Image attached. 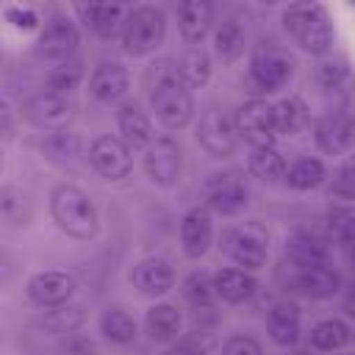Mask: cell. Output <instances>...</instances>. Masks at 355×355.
<instances>
[{
  "label": "cell",
  "mask_w": 355,
  "mask_h": 355,
  "mask_svg": "<svg viewBox=\"0 0 355 355\" xmlns=\"http://www.w3.org/2000/svg\"><path fill=\"white\" fill-rule=\"evenodd\" d=\"M147 100L150 111L166 130H183L194 116V94L178 75V64L158 58L147 69Z\"/></svg>",
  "instance_id": "cell-1"
},
{
  "label": "cell",
  "mask_w": 355,
  "mask_h": 355,
  "mask_svg": "<svg viewBox=\"0 0 355 355\" xmlns=\"http://www.w3.org/2000/svg\"><path fill=\"white\" fill-rule=\"evenodd\" d=\"M280 25L288 33V39L308 55H327L333 47V22L330 14L322 3L302 0V3H288L280 11Z\"/></svg>",
  "instance_id": "cell-2"
},
{
  "label": "cell",
  "mask_w": 355,
  "mask_h": 355,
  "mask_svg": "<svg viewBox=\"0 0 355 355\" xmlns=\"http://www.w3.org/2000/svg\"><path fill=\"white\" fill-rule=\"evenodd\" d=\"M50 216L55 227L75 241H92L100 233L97 205L75 183H58L50 191Z\"/></svg>",
  "instance_id": "cell-3"
},
{
  "label": "cell",
  "mask_w": 355,
  "mask_h": 355,
  "mask_svg": "<svg viewBox=\"0 0 355 355\" xmlns=\"http://www.w3.org/2000/svg\"><path fill=\"white\" fill-rule=\"evenodd\" d=\"M164 36H166V14L150 3L133 6L128 11V19H125V28L119 36L122 53L130 58L153 55L164 44Z\"/></svg>",
  "instance_id": "cell-4"
},
{
  "label": "cell",
  "mask_w": 355,
  "mask_h": 355,
  "mask_svg": "<svg viewBox=\"0 0 355 355\" xmlns=\"http://www.w3.org/2000/svg\"><path fill=\"white\" fill-rule=\"evenodd\" d=\"M294 55L275 39H258V44L250 53V80L266 94L286 89L294 78Z\"/></svg>",
  "instance_id": "cell-5"
},
{
  "label": "cell",
  "mask_w": 355,
  "mask_h": 355,
  "mask_svg": "<svg viewBox=\"0 0 355 355\" xmlns=\"http://www.w3.org/2000/svg\"><path fill=\"white\" fill-rule=\"evenodd\" d=\"M80 44V31H78V22L64 14V11H53L44 17L42 28H39V36H36V44H33V53L42 58V61H50L53 67L55 64H64L75 55Z\"/></svg>",
  "instance_id": "cell-6"
},
{
  "label": "cell",
  "mask_w": 355,
  "mask_h": 355,
  "mask_svg": "<svg viewBox=\"0 0 355 355\" xmlns=\"http://www.w3.org/2000/svg\"><path fill=\"white\" fill-rule=\"evenodd\" d=\"M266 241H269V233L263 230V225L258 219H250L244 225H233V227L225 230L222 250L239 269L258 272L266 263V255H269Z\"/></svg>",
  "instance_id": "cell-7"
},
{
  "label": "cell",
  "mask_w": 355,
  "mask_h": 355,
  "mask_svg": "<svg viewBox=\"0 0 355 355\" xmlns=\"http://www.w3.org/2000/svg\"><path fill=\"white\" fill-rule=\"evenodd\" d=\"M144 158V175L150 178V183L169 189L180 180L183 175V147L172 133H158L150 147L141 153Z\"/></svg>",
  "instance_id": "cell-8"
},
{
  "label": "cell",
  "mask_w": 355,
  "mask_h": 355,
  "mask_svg": "<svg viewBox=\"0 0 355 355\" xmlns=\"http://www.w3.org/2000/svg\"><path fill=\"white\" fill-rule=\"evenodd\" d=\"M202 205L211 211V214H222V216H236L247 208L250 202V189L247 183L225 169V172H211L202 183Z\"/></svg>",
  "instance_id": "cell-9"
},
{
  "label": "cell",
  "mask_w": 355,
  "mask_h": 355,
  "mask_svg": "<svg viewBox=\"0 0 355 355\" xmlns=\"http://www.w3.org/2000/svg\"><path fill=\"white\" fill-rule=\"evenodd\" d=\"M239 139H244L250 147H269L277 139L275 130V105L266 103L263 97H250L244 100L236 114H233Z\"/></svg>",
  "instance_id": "cell-10"
},
{
  "label": "cell",
  "mask_w": 355,
  "mask_h": 355,
  "mask_svg": "<svg viewBox=\"0 0 355 355\" xmlns=\"http://www.w3.org/2000/svg\"><path fill=\"white\" fill-rule=\"evenodd\" d=\"M86 158H89L92 169L103 180H111V183L125 180L133 172V150L119 136H111V133L94 136L92 144H89Z\"/></svg>",
  "instance_id": "cell-11"
},
{
  "label": "cell",
  "mask_w": 355,
  "mask_h": 355,
  "mask_svg": "<svg viewBox=\"0 0 355 355\" xmlns=\"http://www.w3.org/2000/svg\"><path fill=\"white\" fill-rule=\"evenodd\" d=\"M313 80L322 92V97L327 100L330 111H344V108H352V97H355V75L347 64V58H322L316 72H313Z\"/></svg>",
  "instance_id": "cell-12"
},
{
  "label": "cell",
  "mask_w": 355,
  "mask_h": 355,
  "mask_svg": "<svg viewBox=\"0 0 355 355\" xmlns=\"http://www.w3.org/2000/svg\"><path fill=\"white\" fill-rule=\"evenodd\" d=\"M197 141L211 158H230L239 147V130L233 116L208 105L197 122Z\"/></svg>",
  "instance_id": "cell-13"
},
{
  "label": "cell",
  "mask_w": 355,
  "mask_h": 355,
  "mask_svg": "<svg viewBox=\"0 0 355 355\" xmlns=\"http://www.w3.org/2000/svg\"><path fill=\"white\" fill-rule=\"evenodd\" d=\"M22 114L33 128H39L44 133L67 130L69 122L75 119V103H72V97H61L55 92L42 89L33 97H28V103L22 105Z\"/></svg>",
  "instance_id": "cell-14"
},
{
  "label": "cell",
  "mask_w": 355,
  "mask_h": 355,
  "mask_svg": "<svg viewBox=\"0 0 355 355\" xmlns=\"http://www.w3.org/2000/svg\"><path fill=\"white\" fill-rule=\"evenodd\" d=\"M78 291V280L72 272H64V269H44V272H36L28 286H25V294L28 300L36 305V308H58V305H67Z\"/></svg>",
  "instance_id": "cell-15"
},
{
  "label": "cell",
  "mask_w": 355,
  "mask_h": 355,
  "mask_svg": "<svg viewBox=\"0 0 355 355\" xmlns=\"http://www.w3.org/2000/svg\"><path fill=\"white\" fill-rule=\"evenodd\" d=\"M313 139L324 155H347L355 147V111H327L316 119Z\"/></svg>",
  "instance_id": "cell-16"
},
{
  "label": "cell",
  "mask_w": 355,
  "mask_h": 355,
  "mask_svg": "<svg viewBox=\"0 0 355 355\" xmlns=\"http://www.w3.org/2000/svg\"><path fill=\"white\" fill-rule=\"evenodd\" d=\"M286 261L294 269L308 266H333V244L324 241L316 230H294L286 236Z\"/></svg>",
  "instance_id": "cell-17"
},
{
  "label": "cell",
  "mask_w": 355,
  "mask_h": 355,
  "mask_svg": "<svg viewBox=\"0 0 355 355\" xmlns=\"http://www.w3.org/2000/svg\"><path fill=\"white\" fill-rule=\"evenodd\" d=\"M180 250L186 258H202L214 244V214L205 205H191L180 216Z\"/></svg>",
  "instance_id": "cell-18"
},
{
  "label": "cell",
  "mask_w": 355,
  "mask_h": 355,
  "mask_svg": "<svg viewBox=\"0 0 355 355\" xmlns=\"http://www.w3.org/2000/svg\"><path fill=\"white\" fill-rule=\"evenodd\" d=\"M291 291L308 300H330L344 288V277L336 266H308V269H294L288 275Z\"/></svg>",
  "instance_id": "cell-19"
},
{
  "label": "cell",
  "mask_w": 355,
  "mask_h": 355,
  "mask_svg": "<svg viewBox=\"0 0 355 355\" xmlns=\"http://www.w3.org/2000/svg\"><path fill=\"white\" fill-rule=\"evenodd\" d=\"M130 92V72L119 61H100L89 75V94L97 103H125Z\"/></svg>",
  "instance_id": "cell-20"
},
{
  "label": "cell",
  "mask_w": 355,
  "mask_h": 355,
  "mask_svg": "<svg viewBox=\"0 0 355 355\" xmlns=\"http://www.w3.org/2000/svg\"><path fill=\"white\" fill-rule=\"evenodd\" d=\"M116 130H119V139L130 147V150H147L150 141L155 139V130H153V119L150 114L144 111V105L139 100H125L116 105Z\"/></svg>",
  "instance_id": "cell-21"
},
{
  "label": "cell",
  "mask_w": 355,
  "mask_h": 355,
  "mask_svg": "<svg viewBox=\"0 0 355 355\" xmlns=\"http://www.w3.org/2000/svg\"><path fill=\"white\" fill-rule=\"evenodd\" d=\"M266 333L280 349H294L302 336V311L291 300H277L266 311Z\"/></svg>",
  "instance_id": "cell-22"
},
{
  "label": "cell",
  "mask_w": 355,
  "mask_h": 355,
  "mask_svg": "<svg viewBox=\"0 0 355 355\" xmlns=\"http://www.w3.org/2000/svg\"><path fill=\"white\" fill-rule=\"evenodd\" d=\"M130 283L141 297H164L175 286V266L161 255L141 258L130 272Z\"/></svg>",
  "instance_id": "cell-23"
},
{
  "label": "cell",
  "mask_w": 355,
  "mask_h": 355,
  "mask_svg": "<svg viewBox=\"0 0 355 355\" xmlns=\"http://www.w3.org/2000/svg\"><path fill=\"white\" fill-rule=\"evenodd\" d=\"M75 11L80 14V22L97 36V39H116L122 36L128 11L122 3H92V6H75Z\"/></svg>",
  "instance_id": "cell-24"
},
{
  "label": "cell",
  "mask_w": 355,
  "mask_h": 355,
  "mask_svg": "<svg viewBox=\"0 0 355 355\" xmlns=\"http://www.w3.org/2000/svg\"><path fill=\"white\" fill-rule=\"evenodd\" d=\"M214 28V3L208 0H183L178 3V31L186 47H200Z\"/></svg>",
  "instance_id": "cell-25"
},
{
  "label": "cell",
  "mask_w": 355,
  "mask_h": 355,
  "mask_svg": "<svg viewBox=\"0 0 355 355\" xmlns=\"http://www.w3.org/2000/svg\"><path fill=\"white\" fill-rule=\"evenodd\" d=\"M244 47H247V25L236 14L222 17V22H216V28H214L211 55L227 67L244 55Z\"/></svg>",
  "instance_id": "cell-26"
},
{
  "label": "cell",
  "mask_w": 355,
  "mask_h": 355,
  "mask_svg": "<svg viewBox=\"0 0 355 355\" xmlns=\"http://www.w3.org/2000/svg\"><path fill=\"white\" fill-rule=\"evenodd\" d=\"M214 288H216V300H222L227 305H239V302H247L255 297L258 280L247 269L222 266L219 272H214Z\"/></svg>",
  "instance_id": "cell-27"
},
{
  "label": "cell",
  "mask_w": 355,
  "mask_h": 355,
  "mask_svg": "<svg viewBox=\"0 0 355 355\" xmlns=\"http://www.w3.org/2000/svg\"><path fill=\"white\" fill-rule=\"evenodd\" d=\"M144 330L153 341L172 344L175 338L183 336V313L172 302H155L144 313Z\"/></svg>",
  "instance_id": "cell-28"
},
{
  "label": "cell",
  "mask_w": 355,
  "mask_h": 355,
  "mask_svg": "<svg viewBox=\"0 0 355 355\" xmlns=\"http://www.w3.org/2000/svg\"><path fill=\"white\" fill-rule=\"evenodd\" d=\"M352 341V327L338 316H324L311 324L308 344L316 352H338Z\"/></svg>",
  "instance_id": "cell-29"
},
{
  "label": "cell",
  "mask_w": 355,
  "mask_h": 355,
  "mask_svg": "<svg viewBox=\"0 0 355 355\" xmlns=\"http://www.w3.org/2000/svg\"><path fill=\"white\" fill-rule=\"evenodd\" d=\"M286 169H288V164H286L283 153L275 144H269V147H250V153H247V172L252 178H258L261 183L283 180Z\"/></svg>",
  "instance_id": "cell-30"
},
{
  "label": "cell",
  "mask_w": 355,
  "mask_h": 355,
  "mask_svg": "<svg viewBox=\"0 0 355 355\" xmlns=\"http://www.w3.org/2000/svg\"><path fill=\"white\" fill-rule=\"evenodd\" d=\"M327 180V166L319 155H300L297 161L288 164L286 169V178L283 183L294 191H311V189H319L322 183Z\"/></svg>",
  "instance_id": "cell-31"
},
{
  "label": "cell",
  "mask_w": 355,
  "mask_h": 355,
  "mask_svg": "<svg viewBox=\"0 0 355 355\" xmlns=\"http://www.w3.org/2000/svg\"><path fill=\"white\" fill-rule=\"evenodd\" d=\"M175 64H178V75L183 78V83H186L189 89H202V86L211 80L214 55H211L202 44H200V47H186Z\"/></svg>",
  "instance_id": "cell-32"
},
{
  "label": "cell",
  "mask_w": 355,
  "mask_h": 355,
  "mask_svg": "<svg viewBox=\"0 0 355 355\" xmlns=\"http://www.w3.org/2000/svg\"><path fill=\"white\" fill-rule=\"evenodd\" d=\"M97 324H100L103 338H108L111 344H130L139 336L136 319L122 305H105L103 313H100V319H97Z\"/></svg>",
  "instance_id": "cell-33"
},
{
  "label": "cell",
  "mask_w": 355,
  "mask_h": 355,
  "mask_svg": "<svg viewBox=\"0 0 355 355\" xmlns=\"http://www.w3.org/2000/svg\"><path fill=\"white\" fill-rule=\"evenodd\" d=\"M311 114L300 94H288L275 103V130L277 136H297L308 125Z\"/></svg>",
  "instance_id": "cell-34"
},
{
  "label": "cell",
  "mask_w": 355,
  "mask_h": 355,
  "mask_svg": "<svg viewBox=\"0 0 355 355\" xmlns=\"http://www.w3.org/2000/svg\"><path fill=\"white\" fill-rule=\"evenodd\" d=\"M83 78H86L83 61H80V58H69V61H64V64L50 67V72H47V78H44V86H47V92H55V94H61V97H72V94L80 89Z\"/></svg>",
  "instance_id": "cell-35"
},
{
  "label": "cell",
  "mask_w": 355,
  "mask_h": 355,
  "mask_svg": "<svg viewBox=\"0 0 355 355\" xmlns=\"http://www.w3.org/2000/svg\"><path fill=\"white\" fill-rule=\"evenodd\" d=\"M316 233H319L324 241L338 244V247L344 250L347 244L355 241V214H349V211H344V208H333V211H327V214L319 219Z\"/></svg>",
  "instance_id": "cell-36"
},
{
  "label": "cell",
  "mask_w": 355,
  "mask_h": 355,
  "mask_svg": "<svg viewBox=\"0 0 355 355\" xmlns=\"http://www.w3.org/2000/svg\"><path fill=\"white\" fill-rule=\"evenodd\" d=\"M86 322V311L83 305H75V302H67V305H58V308H47L44 316L39 319V324L47 330V333H55V336H72L75 330H80Z\"/></svg>",
  "instance_id": "cell-37"
},
{
  "label": "cell",
  "mask_w": 355,
  "mask_h": 355,
  "mask_svg": "<svg viewBox=\"0 0 355 355\" xmlns=\"http://www.w3.org/2000/svg\"><path fill=\"white\" fill-rule=\"evenodd\" d=\"M186 302L191 308H211L214 300H216V288H214V275L205 272V269H194L183 277V286H180Z\"/></svg>",
  "instance_id": "cell-38"
},
{
  "label": "cell",
  "mask_w": 355,
  "mask_h": 355,
  "mask_svg": "<svg viewBox=\"0 0 355 355\" xmlns=\"http://www.w3.org/2000/svg\"><path fill=\"white\" fill-rule=\"evenodd\" d=\"M327 200L338 202V205L355 202V153L347 155L338 164V169L333 172L330 183H327Z\"/></svg>",
  "instance_id": "cell-39"
},
{
  "label": "cell",
  "mask_w": 355,
  "mask_h": 355,
  "mask_svg": "<svg viewBox=\"0 0 355 355\" xmlns=\"http://www.w3.org/2000/svg\"><path fill=\"white\" fill-rule=\"evenodd\" d=\"M0 214L11 227H22L31 219L28 197L11 183H3V189H0Z\"/></svg>",
  "instance_id": "cell-40"
},
{
  "label": "cell",
  "mask_w": 355,
  "mask_h": 355,
  "mask_svg": "<svg viewBox=\"0 0 355 355\" xmlns=\"http://www.w3.org/2000/svg\"><path fill=\"white\" fill-rule=\"evenodd\" d=\"M42 153L53 161H72L75 155H80V141L69 128L67 130H50L42 136Z\"/></svg>",
  "instance_id": "cell-41"
},
{
  "label": "cell",
  "mask_w": 355,
  "mask_h": 355,
  "mask_svg": "<svg viewBox=\"0 0 355 355\" xmlns=\"http://www.w3.org/2000/svg\"><path fill=\"white\" fill-rule=\"evenodd\" d=\"M214 349V338L208 330H189L180 338H175L164 355H208Z\"/></svg>",
  "instance_id": "cell-42"
},
{
  "label": "cell",
  "mask_w": 355,
  "mask_h": 355,
  "mask_svg": "<svg viewBox=\"0 0 355 355\" xmlns=\"http://www.w3.org/2000/svg\"><path fill=\"white\" fill-rule=\"evenodd\" d=\"M3 19L11 25V28H17V31H36V28H42V17H39V11L36 8H31V6H6L3 8Z\"/></svg>",
  "instance_id": "cell-43"
},
{
  "label": "cell",
  "mask_w": 355,
  "mask_h": 355,
  "mask_svg": "<svg viewBox=\"0 0 355 355\" xmlns=\"http://www.w3.org/2000/svg\"><path fill=\"white\" fill-rule=\"evenodd\" d=\"M222 355H263V347L258 338H252L247 333H236V336L225 338Z\"/></svg>",
  "instance_id": "cell-44"
},
{
  "label": "cell",
  "mask_w": 355,
  "mask_h": 355,
  "mask_svg": "<svg viewBox=\"0 0 355 355\" xmlns=\"http://www.w3.org/2000/svg\"><path fill=\"white\" fill-rule=\"evenodd\" d=\"M58 352L61 355H94V341L89 336L72 333V336H64V341L58 344Z\"/></svg>",
  "instance_id": "cell-45"
},
{
  "label": "cell",
  "mask_w": 355,
  "mask_h": 355,
  "mask_svg": "<svg viewBox=\"0 0 355 355\" xmlns=\"http://www.w3.org/2000/svg\"><path fill=\"white\" fill-rule=\"evenodd\" d=\"M0 133H3V144L14 139V105L8 94L0 100Z\"/></svg>",
  "instance_id": "cell-46"
},
{
  "label": "cell",
  "mask_w": 355,
  "mask_h": 355,
  "mask_svg": "<svg viewBox=\"0 0 355 355\" xmlns=\"http://www.w3.org/2000/svg\"><path fill=\"white\" fill-rule=\"evenodd\" d=\"M344 313H347L349 319H355V283H352L349 291L344 294Z\"/></svg>",
  "instance_id": "cell-47"
},
{
  "label": "cell",
  "mask_w": 355,
  "mask_h": 355,
  "mask_svg": "<svg viewBox=\"0 0 355 355\" xmlns=\"http://www.w3.org/2000/svg\"><path fill=\"white\" fill-rule=\"evenodd\" d=\"M344 258H347V266H349V269H352V275H355V241L344 247Z\"/></svg>",
  "instance_id": "cell-48"
},
{
  "label": "cell",
  "mask_w": 355,
  "mask_h": 355,
  "mask_svg": "<svg viewBox=\"0 0 355 355\" xmlns=\"http://www.w3.org/2000/svg\"><path fill=\"white\" fill-rule=\"evenodd\" d=\"M280 355H308V352H302V349H283Z\"/></svg>",
  "instance_id": "cell-49"
}]
</instances>
